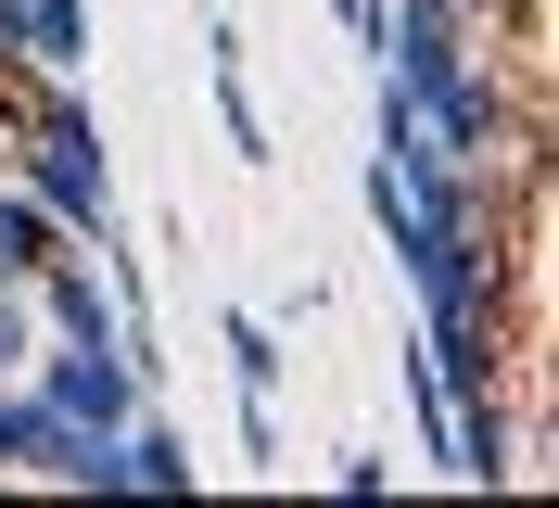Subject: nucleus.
I'll return each mask as SVG.
<instances>
[{"instance_id": "obj_1", "label": "nucleus", "mask_w": 559, "mask_h": 508, "mask_svg": "<svg viewBox=\"0 0 559 508\" xmlns=\"http://www.w3.org/2000/svg\"><path fill=\"white\" fill-rule=\"evenodd\" d=\"M13 128H26V191L64 216V241H115V153H103V115L76 76H38L13 102Z\"/></svg>"}, {"instance_id": "obj_2", "label": "nucleus", "mask_w": 559, "mask_h": 508, "mask_svg": "<svg viewBox=\"0 0 559 508\" xmlns=\"http://www.w3.org/2000/svg\"><path fill=\"white\" fill-rule=\"evenodd\" d=\"M445 471H457V483H509V471H522V433H509V406H496V394H457V406H445Z\"/></svg>"}, {"instance_id": "obj_3", "label": "nucleus", "mask_w": 559, "mask_h": 508, "mask_svg": "<svg viewBox=\"0 0 559 508\" xmlns=\"http://www.w3.org/2000/svg\"><path fill=\"white\" fill-rule=\"evenodd\" d=\"M51 255H64V216H51L26 178H0V280H38Z\"/></svg>"}, {"instance_id": "obj_4", "label": "nucleus", "mask_w": 559, "mask_h": 508, "mask_svg": "<svg viewBox=\"0 0 559 508\" xmlns=\"http://www.w3.org/2000/svg\"><path fill=\"white\" fill-rule=\"evenodd\" d=\"M204 76H216V128H229V153H267V115H254V90H242V38H229V26H204Z\"/></svg>"}, {"instance_id": "obj_5", "label": "nucleus", "mask_w": 559, "mask_h": 508, "mask_svg": "<svg viewBox=\"0 0 559 508\" xmlns=\"http://www.w3.org/2000/svg\"><path fill=\"white\" fill-rule=\"evenodd\" d=\"M115 458H128V496H191V445H178L153 406L128 420V445H115Z\"/></svg>"}, {"instance_id": "obj_6", "label": "nucleus", "mask_w": 559, "mask_h": 508, "mask_svg": "<svg viewBox=\"0 0 559 508\" xmlns=\"http://www.w3.org/2000/svg\"><path fill=\"white\" fill-rule=\"evenodd\" d=\"M216 343H229V381H242V406H267V394H280V331L254 318V305H229V318H216Z\"/></svg>"}, {"instance_id": "obj_7", "label": "nucleus", "mask_w": 559, "mask_h": 508, "mask_svg": "<svg viewBox=\"0 0 559 508\" xmlns=\"http://www.w3.org/2000/svg\"><path fill=\"white\" fill-rule=\"evenodd\" d=\"M26 26H38V76L90 64V0H26Z\"/></svg>"}, {"instance_id": "obj_8", "label": "nucleus", "mask_w": 559, "mask_h": 508, "mask_svg": "<svg viewBox=\"0 0 559 508\" xmlns=\"http://www.w3.org/2000/svg\"><path fill=\"white\" fill-rule=\"evenodd\" d=\"M38 356V305H26V280H0V381Z\"/></svg>"}, {"instance_id": "obj_9", "label": "nucleus", "mask_w": 559, "mask_h": 508, "mask_svg": "<svg viewBox=\"0 0 559 508\" xmlns=\"http://www.w3.org/2000/svg\"><path fill=\"white\" fill-rule=\"evenodd\" d=\"M26 445H38V394H26V381H0V483L26 471Z\"/></svg>"}, {"instance_id": "obj_10", "label": "nucleus", "mask_w": 559, "mask_h": 508, "mask_svg": "<svg viewBox=\"0 0 559 508\" xmlns=\"http://www.w3.org/2000/svg\"><path fill=\"white\" fill-rule=\"evenodd\" d=\"M0 64H13V76H38V26H26V0H0Z\"/></svg>"}]
</instances>
